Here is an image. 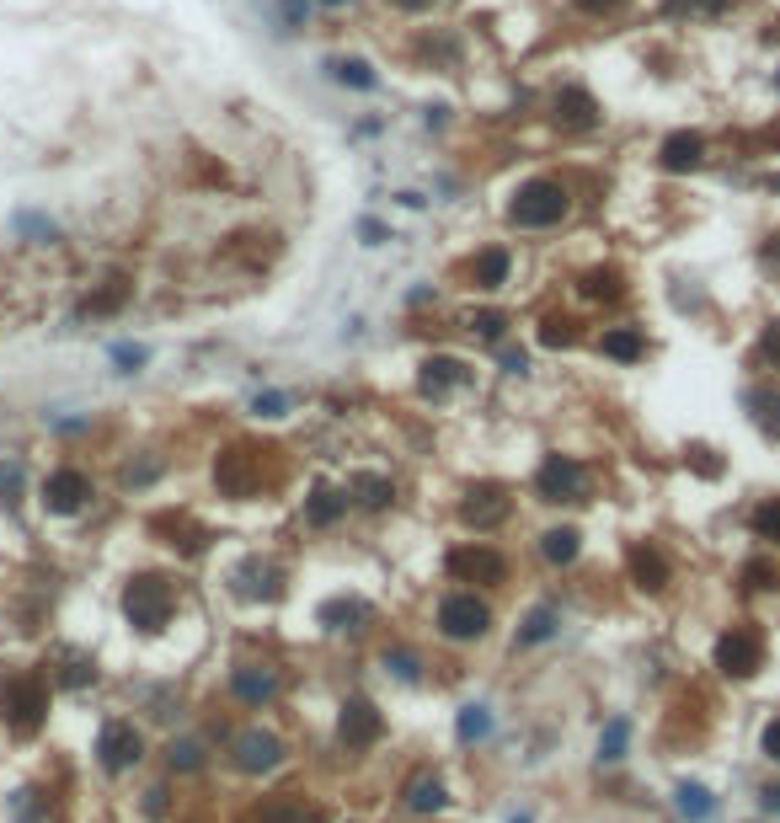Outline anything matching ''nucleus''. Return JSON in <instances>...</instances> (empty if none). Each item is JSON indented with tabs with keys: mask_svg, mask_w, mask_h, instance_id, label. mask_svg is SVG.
<instances>
[{
	"mask_svg": "<svg viewBox=\"0 0 780 823\" xmlns=\"http://www.w3.org/2000/svg\"><path fill=\"white\" fill-rule=\"evenodd\" d=\"M0 722L17 738H33L43 722H49V679L38 669H17L0 679Z\"/></svg>",
	"mask_w": 780,
	"mask_h": 823,
	"instance_id": "nucleus-1",
	"label": "nucleus"
},
{
	"mask_svg": "<svg viewBox=\"0 0 780 823\" xmlns=\"http://www.w3.org/2000/svg\"><path fill=\"white\" fill-rule=\"evenodd\" d=\"M572 214V193L561 177H524L513 188V204H508V220L519 230H551Z\"/></svg>",
	"mask_w": 780,
	"mask_h": 823,
	"instance_id": "nucleus-2",
	"label": "nucleus"
},
{
	"mask_svg": "<svg viewBox=\"0 0 780 823\" xmlns=\"http://www.w3.org/2000/svg\"><path fill=\"white\" fill-rule=\"evenodd\" d=\"M177 615V588H171L161 572H139V578L123 583V620L145 636H161Z\"/></svg>",
	"mask_w": 780,
	"mask_h": 823,
	"instance_id": "nucleus-3",
	"label": "nucleus"
},
{
	"mask_svg": "<svg viewBox=\"0 0 780 823\" xmlns=\"http://www.w3.org/2000/svg\"><path fill=\"white\" fill-rule=\"evenodd\" d=\"M492 631L487 599H476V588H455L439 599V636L444 642H481Z\"/></svg>",
	"mask_w": 780,
	"mask_h": 823,
	"instance_id": "nucleus-4",
	"label": "nucleus"
},
{
	"mask_svg": "<svg viewBox=\"0 0 780 823\" xmlns=\"http://www.w3.org/2000/svg\"><path fill=\"white\" fill-rule=\"evenodd\" d=\"M764 631L759 626H727L722 636H716V647H711V658H716V669H722L727 679H754L764 669Z\"/></svg>",
	"mask_w": 780,
	"mask_h": 823,
	"instance_id": "nucleus-5",
	"label": "nucleus"
},
{
	"mask_svg": "<svg viewBox=\"0 0 780 823\" xmlns=\"http://www.w3.org/2000/svg\"><path fill=\"white\" fill-rule=\"evenodd\" d=\"M588 465L577 455H545L540 471H535V492L540 503H583L588 498Z\"/></svg>",
	"mask_w": 780,
	"mask_h": 823,
	"instance_id": "nucleus-6",
	"label": "nucleus"
},
{
	"mask_svg": "<svg viewBox=\"0 0 780 823\" xmlns=\"http://www.w3.org/2000/svg\"><path fill=\"white\" fill-rule=\"evenodd\" d=\"M139 759H145V733H139L129 717L102 722V733H97V765L107 775H123V770H134Z\"/></svg>",
	"mask_w": 780,
	"mask_h": 823,
	"instance_id": "nucleus-7",
	"label": "nucleus"
},
{
	"mask_svg": "<svg viewBox=\"0 0 780 823\" xmlns=\"http://www.w3.org/2000/svg\"><path fill=\"white\" fill-rule=\"evenodd\" d=\"M444 567H449V578L455 583H481V588H497V583H508V556L503 551H492V546H455L444 556Z\"/></svg>",
	"mask_w": 780,
	"mask_h": 823,
	"instance_id": "nucleus-8",
	"label": "nucleus"
},
{
	"mask_svg": "<svg viewBox=\"0 0 780 823\" xmlns=\"http://www.w3.org/2000/svg\"><path fill=\"white\" fill-rule=\"evenodd\" d=\"M214 487L225 492V498H236V503H246V498H257L262 492V455L257 449H225L220 460H214Z\"/></svg>",
	"mask_w": 780,
	"mask_h": 823,
	"instance_id": "nucleus-9",
	"label": "nucleus"
},
{
	"mask_svg": "<svg viewBox=\"0 0 780 823\" xmlns=\"http://www.w3.org/2000/svg\"><path fill=\"white\" fill-rule=\"evenodd\" d=\"M38 492H43V508H49V514H59V519L81 514V508L97 498V487H91V476L81 471V465H59V471H49Z\"/></svg>",
	"mask_w": 780,
	"mask_h": 823,
	"instance_id": "nucleus-10",
	"label": "nucleus"
},
{
	"mask_svg": "<svg viewBox=\"0 0 780 823\" xmlns=\"http://www.w3.org/2000/svg\"><path fill=\"white\" fill-rule=\"evenodd\" d=\"M380 738H385L380 706L364 701V695H348V701H342V717H337V743L358 754V749H374Z\"/></svg>",
	"mask_w": 780,
	"mask_h": 823,
	"instance_id": "nucleus-11",
	"label": "nucleus"
},
{
	"mask_svg": "<svg viewBox=\"0 0 780 823\" xmlns=\"http://www.w3.org/2000/svg\"><path fill=\"white\" fill-rule=\"evenodd\" d=\"M230 765L241 775H268V770L284 765V738L262 733V727H246V733L230 738Z\"/></svg>",
	"mask_w": 780,
	"mask_h": 823,
	"instance_id": "nucleus-12",
	"label": "nucleus"
},
{
	"mask_svg": "<svg viewBox=\"0 0 780 823\" xmlns=\"http://www.w3.org/2000/svg\"><path fill=\"white\" fill-rule=\"evenodd\" d=\"M551 113H556V123L561 129H599L604 123V107H599V97L588 86H561L556 97H551Z\"/></svg>",
	"mask_w": 780,
	"mask_h": 823,
	"instance_id": "nucleus-13",
	"label": "nucleus"
},
{
	"mask_svg": "<svg viewBox=\"0 0 780 823\" xmlns=\"http://www.w3.org/2000/svg\"><path fill=\"white\" fill-rule=\"evenodd\" d=\"M513 514V498L503 487H471L465 492V503H460V524L465 530H497Z\"/></svg>",
	"mask_w": 780,
	"mask_h": 823,
	"instance_id": "nucleus-14",
	"label": "nucleus"
},
{
	"mask_svg": "<svg viewBox=\"0 0 780 823\" xmlns=\"http://www.w3.org/2000/svg\"><path fill=\"white\" fill-rule=\"evenodd\" d=\"M626 567H631V583L642 588V594H663V588L674 583V567H668V556L652 546V540H636L626 551Z\"/></svg>",
	"mask_w": 780,
	"mask_h": 823,
	"instance_id": "nucleus-15",
	"label": "nucleus"
},
{
	"mask_svg": "<svg viewBox=\"0 0 780 823\" xmlns=\"http://www.w3.org/2000/svg\"><path fill=\"white\" fill-rule=\"evenodd\" d=\"M150 535H161L166 546H171V551H182V556H198V551H204L209 540H214L204 524L187 519V514H155V519H150Z\"/></svg>",
	"mask_w": 780,
	"mask_h": 823,
	"instance_id": "nucleus-16",
	"label": "nucleus"
},
{
	"mask_svg": "<svg viewBox=\"0 0 780 823\" xmlns=\"http://www.w3.org/2000/svg\"><path fill=\"white\" fill-rule=\"evenodd\" d=\"M465 278H471V289L497 294L513 278V252H508V246H481V252L465 262Z\"/></svg>",
	"mask_w": 780,
	"mask_h": 823,
	"instance_id": "nucleus-17",
	"label": "nucleus"
},
{
	"mask_svg": "<svg viewBox=\"0 0 780 823\" xmlns=\"http://www.w3.org/2000/svg\"><path fill=\"white\" fill-rule=\"evenodd\" d=\"M278 669L273 663H241L236 674H230V690H236V701H246V706H268L273 695H278Z\"/></svg>",
	"mask_w": 780,
	"mask_h": 823,
	"instance_id": "nucleus-18",
	"label": "nucleus"
},
{
	"mask_svg": "<svg viewBox=\"0 0 780 823\" xmlns=\"http://www.w3.org/2000/svg\"><path fill=\"white\" fill-rule=\"evenodd\" d=\"M252 823H326L321 807H310L305 797H294V791H278V797L257 802L252 807Z\"/></svg>",
	"mask_w": 780,
	"mask_h": 823,
	"instance_id": "nucleus-19",
	"label": "nucleus"
},
{
	"mask_svg": "<svg viewBox=\"0 0 780 823\" xmlns=\"http://www.w3.org/2000/svg\"><path fill=\"white\" fill-rule=\"evenodd\" d=\"M230 588L241 599H278V567L262 562V556H246V562L230 572Z\"/></svg>",
	"mask_w": 780,
	"mask_h": 823,
	"instance_id": "nucleus-20",
	"label": "nucleus"
},
{
	"mask_svg": "<svg viewBox=\"0 0 780 823\" xmlns=\"http://www.w3.org/2000/svg\"><path fill=\"white\" fill-rule=\"evenodd\" d=\"M49 679L54 685H65V690H86L91 679H97V658H86V652H75V647H59L54 658H49Z\"/></svg>",
	"mask_w": 780,
	"mask_h": 823,
	"instance_id": "nucleus-21",
	"label": "nucleus"
},
{
	"mask_svg": "<svg viewBox=\"0 0 780 823\" xmlns=\"http://www.w3.org/2000/svg\"><path fill=\"white\" fill-rule=\"evenodd\" d=\"M599 353L615 364H636V359H647V332L642 326H604Z\"/></svg>",
	"mask_w": 780,
	"mask_h": 823,
	"instance_id": "nucleus-22",
	"label": "nucleus"
},
{
	"mask_svg": "<svg viewBox=\"0 0 780 823\" xmlns=\"http://www.w3.org/2000/svg\"><path fill=\"white\" fill-rule=\"evenodd\" d=\"M743 407H748V417H754V428L764 433V439H780V391L775 385H748Z\"/></svg>",
	"mask_w": 780,
	"mask_h": 823,
	"instance_id": "nucleus-23",
	"label": "nucleus"
},
{
	"mask_svg": "<svg viewBox=\"0 0 780 823\" xmlns=\"http://www.w3.org/2000/svg\"><path fill=\"white\" fill-rule=\"evenodd\" d=\"M658 161H663V172H695V166L706 161V139L700 134H668Z\"/></svg>",
	"mask_w": 780,
	"mask_h": 823,
	"instance_id": "nucleus-24",
	"label": "nucleus"
},
{
	"mask_svg": "<svg viewBox=\"0 0 780 823\" xmlns=\"http://www.w3.org/2000/svg\"><path fill=\"white\" fill-rule=\"evenodd\" d=\"M348 503L374 514V508L396 503V487H390V476H380V471H358V476H348Z\"/></svg>",
	"mask_w": 780,
	"mask_h": 823,
	"instance_id": "nucleus-25",
	"label": "nucleus"
},
{
	"mask_svg": "<svg viewBox=\"0 0 780 823\" xmlns=\"http://www.w3.org/2000/svg\"><path fill=\"white\" fill-rule=\"evenodd\" d=\"M577 551H583V535H577L572 524H556V530L540 535V556H545L551 567H572Z\"/></svg>",
	"mask_w": 780,
	"mask_h": 823,
	"instance_id": "nucleus-26",
	"label": "nucleus"
},
{
	"mask_svg": "<svg viewBox=\"0 0 780 823\" xmlns=\"http://www.w3.org/2000/svg\"><path fill=\"white\" fill-rule=\"evenodd\" d=\"M348 514V492H332V487H316L305 498V519L316 524V530H332V524Z\"/></svg>",
	"mask_w": 780,
	"mask_h": 823,
	"instance_id": "nucleus-27",
	"label": "nucleus"
},
{
	"mask_svg": "<svg viewBox=\"0 0 780 823\" xmlns=\"http://www.w3.org/2000/svg\"><path fill=\"white\" fill-rule=\"evenodd\" d=\"M364 620H369L364 599H326L321 604V626L326 631H364Z\"/></svg>",
	"mask_w": 780,
	"mask_h": 823,
	"instance_id": "nucleus-28",
	"label": "nucleus"
},
{
	"mask_svg": "<svg viewBox=\"0 0 780 823\" xmlns=\"http://www.w3.org/2000/svg\"><path fill=\"white\" fill-rule=\"evenodd\" d=\"M561 626V610L556 604H535L524 620H519V647H540V642H551Z\"/></svg>",
	"mask_w": 780,
	"mask_h": 823,
	"instance_id": "nucleus-29",
	"label": "nucleus"
},
{
	"mask_svg": "<svg viewBox=\"0 0 780 823\" xmlns=\"http://www.w3.org/2000/svg\"><path fill=\"white\" fill-rule=\"evenodd\" d=\"M465 375H471V369H465L460 359H444V353H439V359L423 364V391L444 396V391H455V385H465Z\"/></svg>",
	"mask_w": 780,
	"mask_h": 823,
	"instance_id": "nucleus-30",
	"label": "nucleus"
},
{
	"mask_svg": "<svg viewBox=\"0 0 780 823\" xmlns=\"http://www.w3.org/2000/svg\"><path fill=\"white\" fill-rule=\"evenodd\" d=\"M444 802H449V791H444L439 775H412V781H407V807H412V813H439Z\"/></svg>",
	"mask_w": 780,
	"mask_h": 823,
	"instance_id": "nucleus-31",
	"label": "nucleus"
},
{
	"mask_svg": "<svg viewBox=\"0 0 780 823\" xmlns=\"http://www.w3.org/2000/svg\"><path fill=\"white\" fill-rule=\"evenodd\" d=\"M129 294H134L129 278H107L97 294H86V316H118V310L129 305Z\"/></svg>",
	"mask_w": 780,
	"mask_h": 823,
	"instance_id": "nucleus-32",
	"label": "nucleus"
},
{
	"mask_svg": "<svg viewBox=\"0 0 780 823\" xmlns=\"http://www.w3.org/2000/svg\"><path fill=\"white\" fill-rule=\"evenodd\" d=\"M326 75H332L337 86H353V91H374V86H380V75H374L364 59H326Z\"/></svg>",
	"mask_w": 780,
	"mask_h": 823,
	"instance_id": "nucleus-33",
	"label": "nucleus"
},
{
	"mask_svg": "<svg viewBox=\"0 0 780 823\" xmlns=\"http://www.w3.org/2000/svg\"><path fill=\"white\" fill-rule=\"evenodd\" d=\"M738 583L754 588V594H764V588H780V562H775V556H748V562L738 567Z\"/></svg>",
	"mask_w": 780,
	"mask_h": 823,
	"instance_id": "nucleus-34",
	"label": "nucleus"
},
{
	"mask_svg": "<svg viewBox=\"0 0 780 823\" xmlns=\"http://www.w3.org/2000/svg\"><path fill=\"white\" fill-rule=\"evenodd\" d=\"M572 343H577V321L551 310V316L540 321V348H572Z\"/></svg>",
	"mask_w": 780,
	"mask_h": 823,
	"instance_id": "nucleus-35",
	"label": "nucleus"
},
{
	"mask_svg": "<svg viewBox=\"0 0 780 823\" xmlns=\"http://www.w3.org/2000/svg\"><path fill=\"white\" fill-rule=\"evenodd\" d=\"M583 294L588 300H620V294H626V278H620L615 268H594L583 278Z\"/></svg>",
	"mask_w": 780,
	"mask_h": 823,
	"instance_id": "nucleus-36",
	"label": "nucleus"
},
{
	"mask_svg": "<svg viewBox=\"0 0 780 823\" xmlns=\"http://www.w3.org/2000/svg\"><path fill=\"white\" fill-rule=\"evenodd\" d=\"M674 797H679V813L690 818V823H706V818L716 813V802H711V791H706V786H679Z\"/></svg>",
	"mask_w": 780,
	"mask_h": 823,
	"instance_id": "nucleus-37",
	"label": "nucleus"
},
{
	"mask_svg": "<svg viewBox=\"0 0 780 823\" xmlns=\"http://www.w3.org/2000/svg\"><path fill=\"white\" fill-rule=\"evenodd\" d=\"M748 524H754V535H759V540L780 546V498H764L754 514H748Z\"/></svg>",
	"mask_w": 780,
	"mask_h": 823,
	"instance_id": "nucleus-38",
	"label": "nucleus"
},
{
	"mask_svg": "<svg viewBox=\"0 0 780 823\" xmlns=\"http://www.w3.org/2000/svg\"><path fill=\"white\" fill-rule=\"evenodd\" d=\"M380 663H385V674H396V679H417V674H423V658H417L412 647H385Z\"/></svg>",
	"mask_w": 780,
	"mask_h": 823,
	"instance_id": "nucleus-39",
	"label": "nucleus"
},
{
	"mask_svg": "<svg viewBox=\"0 0 780 823\" xmlns=\"http://www.w3.org/2000/svg\"><path fill=\"white\" fill-rule=\"evenodd\" d=\"M465 326H471L476 337H487V343H497V337L508 332V310H471V316H465Z\"/></svg>",
	"mask_w": 780,
	"mask_h": 823,
	"instance_id": "nucleus-40",
	"label": "nucleus"
},
{
	"mask_svg": "<svg viewBox=\"0 0 780 823\" xmlns=\"http://www.w3.org/2000/svg\"><path fill=\"white\" fill-rule=\"evenodd\" d=\"M684 465H690V471H700V476H706V481H716V476H722V471H727V460H722V455H716V449H711V444H690V449H684Z\"/></svg>",
	"mask_w": 780,
	"mask_h": 823,
	"instance_id": "nucleus-41",
	"label": "nucleus"
},
{
	"mask_svg": "<svg viewBox=\"0 0 780 823\" xmlns=\"http://www.w3.org/2000/svg\"><path fill=\"white\" fill-rule=\"evenodd\" d=\"M626 738H631V722L615 717V722L599 733V759H610V765H615V759H626Z\"/></svg>",
	"mask_w": 780,
	"mask_h": 823,
	"instance_id": "nucleus-42",
	"label": "nucleus"
},
{
	"mask_svg": "<svg viewBox=\"0 0 780 823\" xmlns=\"http://www.w3.org/2000/svg\"><path fill=\"white\" fill-rule=\"evenodd\" d=\"M487 733H492L487 706H465L460 711V743H476V738H487Z\"/></svg>",
	"mask_w": 780,
	"mask_h": 823,
	"instance_id": "nucleus-43",
	"label": "nucleus"
},
{
	"mask_svg": "<svg viewBox=\"0 0 780 823\" xmlns=\"http://www.w3.org/2000/svg\"><path fill=\"white\" fill-rule=\"evenodd\" d=\"M166 759H171V770H198V765H204V749H198V743H171V749H166Z\"/></svg>",
	"mask_w": 780,
	"mask_h": 823,
	"instance_id": "nucleus-44",
	"label": "nucleus"
},
{
	"mask_svg": "<svg viewBox=\"0 0 780 823\" xmlns=\"http://www.w3.org/2000/svg\"><path fill=\"white\" fill-rule=\"evenodd\" d=\"M278 22H284V33L305 27L310 22V0H278Z\"/></svg>",
	"mask_w": 780,
	"mask_h": 823,
	"instance_id": "nucleus-45",
	"label": "nucleus"
},
{
	"mask_svg": "<svg viewBox=\"0 0 780 823\" xmlns=\"http://www.w3.org/2000/svg\"><path fill=\"white\" fill-rule=\"evenodd\" d=\"M17 492H22V465L0 460V503H17Z\"/></svg>",
	"mask_w": 780,
	"mask_h": 823,
	"instance_id": "nucleus-46",
	"label": "nucleus"
},
{
	"mask_svg": "<svg viewBox=\"0 0 780 823\" xmlns=\"http://www.w3.org/2000/svg\"><path fill=\"white\" fill-rule=\"evenodd\" d=\"M17 230H22V236H38V241H54L59 236V225L43 220V214H17Z\"/></svg>",
	"mask_w": 780,
	"mask_h": 823,
	"instance_id": "nucleus-47",
	"label": "nucleus"
},
{
	"mask_svg": "<svg viewBox=\"0 0 780 823\" xmlns=\"http://www.w3.org/2000/svg\"><path fill=\"white\" fill-rule=\"evenodd\" d=\"M577 11H583V17H620V11L631 6V0H572Z\"/></svg>",
	"mask_w": 780,
	"mask_h": 823,
	"instance_id": "nucleus-48",
	"label": "nucleus"
},
{
	"mask_svg": "<svg viewBox=\"0 0 780 823\" xmlns=\"http://www.w3.org/2000/svg\"><path fill=\"white\" fill-rule=\"evenodd\" d=\"M161 476V460H145V465H123V487H150Z\"/></svg>",
	"mask_w": 780,
	"mask_h": 823,
	"instance_id": "nucleus-49",
	"label": "nucleus"
},
{
	"mask_svg": "<svg viewBox=\"0 0 780 823\" xmlns=\"http://www.w3.org/2000/svg\"><path fill=\"white\" fill-rule=\"evenodd\" d=\"M759 359L770 364V369H780V321L764 326V337H759Z\"/></svg>",
	"mask_w": 780,
	"mask_h": 823,
	"instance_id": "nucleus-50",
	"label": "nucleus"
},
{
	"mask_svg": "<svg viewBox=\"0 0 780 823\" xmlns=\"http://www.w3.org/2000/svg\"><path fill=\"white\" fill-rule=\"evenodd\" d=\"M759 749H764V759H775V765H780V717H770V722H764V733H759Z\"/></svg>",
	"mask_w": 780,
	"mask_h": 823,
	"instance_id": "nucleus-51",
	"label": "nucleus"
},
{
	"mask_svg": "<svg viewBox=\"0 0 780 823\" xmlns=\"http://www.w3.org/2000/svg\"><path fill=\"white\" fill-rule=\"evenodd\" d=\"M727 0H674V11H684V17H716Z\"/></svg>",
	"mask_w": 780,
	"mask_h": 823,
	"instance_id": "nucleus-52",
	"label": "nucleus"
},
{
	"mask_svg": "<svg viewBox=\"0 0 780 823\" xmlns=\"http://www.w3.org/2000/svg\"><path fill=\"white\" fill-rule=\"evenodd\" d=\"M284 407H289V401H284V396H273V391L252 401V412H257V417H284Z\"/></svg>",
	"mask_w": 780,
	"mask_h": 823,
	"instance_id": "nucleus-53",
	"label": "nucleus"
},
{
	"mask_svg": "<svg viewBox=\"0 0 780 823\" xmlns=\"http://www.w3.org/2000/svg\"><path fill=\"white\" fill-rule=\"evenodd\" d=\"M358 236H364V246H380V241H390V230L380 220H358Z\"/></svg>",
	"mask_w": 780,
	"mask_h": 823,
	"instance_id": "nucleus-54",
	"label": "nucleus"
},
{
	"mask_svg": "<svg viewBox=\"0 0 780 823\" xmlns=\"http://www.w3.org/2000/svg\"><path fill=\"white\" fill-rule=\"evenodd\" d=\"M113 359H118L123 369H139V364H145V348H134V343H118V348H113Z\"/></svg>",
	"mask_w": 780,
	"mask_h": 823,
	"instance_id": "nucleus-55",
	"label": "nucleus"
},
{
	"mask_svg": "<svg viewBox=\"0 0 780 823\" xmlns=\"http://www.w3.org/2000/svg\"><path fill=\"white\" fill-rule=\"evenodd\" d=\"M503 369H508V375H524V369H529V353H524V348H508V353H503Z\"/></svg>",
	"mask_w": 780,
	"mask_h": 823,
	"instance_id": "nucleus-56",
	"label": "nucleus"
},
{
	"mask_svg": "<svg viewBox=\"0 0 780 823\" xmlns=\"http://www.w3.org/2000/svg\"><path fill=\"white\" fill-rule=\"evenodd\" d=\"M145 813H150V818H161V813H166V786L145 791Z\"/></svg>",
	"mask_w": 780,
	"mask_h": 823,
	"instance_id": "nucleus-57",
	"label": "nucleus"
},
{
	"mask_svg": "<svg viewBox=\"0 0 780 823\" xmlns=\"http://www.w3.org/2000/svg\"><path fill=\"white\" fill-rule=\"evenodd\" d=\"M759 807L764 813H780V786H759Z\"/></svg>",
	"mask_w": 780,
	"mask_h": 823,
	"instance_id": "nucleus-58",
	"label": "nucleus"
},
{
	"mask_svg": "<svg viewBox=\"0 0 780 823\" xmlns=\"http://www.w3.org/2000/svg\"><path fill=\"white\" fill-rule=\"evenodd\" d=\"M764 262H770V268L780 273V230H775V236H770V246H764Z\"/></svg>",
	"mask_w": 780,
	"mask_h": 823,
	"instance_id": "nucleus-59",
	"label": "nucleus"
},
{
	"mask_svg": "<svg viewBox=\"0 0 780 823\" xmlns=\"http://www.w3.org/2000/svg\"><path fill=\"white\" fill-rule=\"evenodd\" d=\"M390 6H396V11H428L433 0H390Z\"/></svg>",
	"mask_w": 780,
	"mask_h": 823,
	"instance_id": "nucleus-60",
	"label": "nucleus"
},
{
	"mask_svg": "<svg viewBox=\"0 0 780 823\" xmlns=\"http://www.w3.org/2000/svg\"><path fill=\"white\" fill-rule=\"evenodd\" d=\"M321 6H326V11H342V6H348V0H321Z\"/></svg>",
	"mask_w": 780,
	"mask_h": 823,
	"instance_id": "nucleus-61",
	"label": "nucleus"
}]
</instances>
